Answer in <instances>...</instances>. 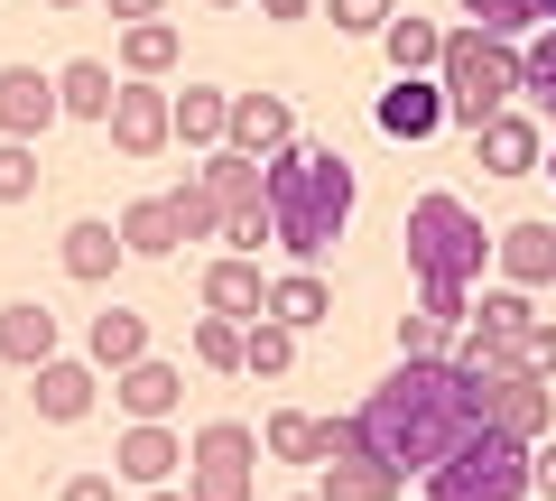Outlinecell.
Listing matches in <instances>:
<instances>
[{"label": "cell", "mask_w": 556, "mask_h": 501, "mask_svg": "<svg viewBox=\"0 0 556 501\" xmlns=\"http://www.w3.org/2000/svg\"><path fill=\"white\" fill-rule=\"evenodd\" d=\"M260 204H269V241L298 270H316L334 251V233L353 223V159L334 140H288L260 167Z\"/></svg>", "instance_id": "7a4b0ae2"}, {"label": "cell", "mask_w": 556, "mask_h": 501, "mask_svg": "<svg viewBox=\"0 0 556 501\" xmlns=\"http://www.w3.org/2000/svg\"><path fill=\"white\" fill-rule=\"evenodd\" d=\"M437 47H445V28L417 20V10H399V20L380 28V57H390L399 75H437Z\"/></svg>", "instance_id": "484cf974"}, {"label": "cell", "mask_w": 556, "mask_h": 501, "mask_svg": "<svg viewBox=\"0 0 556 501\" xmlns=\"http://www.w3.org/2000/svg\"><path fill=\"white\" fill-rule=\"evenodd\" d=\"M519 84H529V102L556 121V28H538V38L519 47Z\"/></svg>", "instance_id": "4dcf8cb0"}, {"label": "cell", "mask_w": 556, "mask_h": 501, "mask_svg": "<svg viewBox=\"0 0 556 501\" xmlns=\"http://www.w3.org/2000/svg\"><path fill=\"white\" fill-rule=\"evenodd\" d=\"M167 214H177V233H186V241H214V233H223V214H214V196H204L195 177H186L177 196H167Z\"/></svg>", "instance_id": "d590c367"}, {"label": "cell", "mask_w": 556, "mask_h": 501, "mask_svg": "<svg viewBox=\"0 0 556 501\" xmlns=\"http://www.w3.org/2000/svg\"><path fill=\"white\" fill-rule=\"evenodd\" d=\"M482 261H492V233L473 223V204L464 196H417L408 204V270H417V316L437 325H464L473 316V279Z\"/></svg>", "instance_id": "3957f363"}, {"label": "cell", "mask_w": 556, "mask_h": 501, "mask_svg": "<svg viewBox=\"0 0 556 501\" xmlns=\"http://www.w3.org/2000/svg\"><path fill=\"white\" fill-rule=\"evenodd\" d=\"M427 501H529V446L501 437V427H482L473 446H455V455L427 474Z\"/></svg>", "instance_id": "5b68a950"}, {"label": "cell", "mask_w": 556, "mask_h": 501, "mask_svg": "<svg viewBox=\"0 0 556 501\" xmlns=\"http://www.w3.org/2000/svg\"><path fill=\"white\" fill-rule=\"evenodd\" d=\"M260 483V437L241 418H214L195 427V446H186V501H251Z\"/></svg>", "instance_id": "8992f818"}, {"label": "cell", "mask_w": 556, "mask_h": 501, "mask_svg": "<svg viewBox=\"0 0 556 501\" xmlns=\"http://www.w3.org/2000/svg\"><path fill=\"white\" fill-rule=\"evenodd\" d=\"M159 10H167V0H112V20H121V28H149Z\"/></svg>", "instance_id": "60d3db41"}, {"label": "cell", "mask_w": 556, "mask_h": 501, "mask_svg": "<svg viewBox=\"0 0 556 501\" xmlns=\"http://www.w3.org/2000/svg\"><path fill=\"white\" fill-rule=\"evenodd\" d=\"M28 409H38L47 427H75V418H93V362H75V353L38 362V372H28Z\"/></svg>", "instance_id": "4fadbf2b"}, {"label": "cell", "mask_w": 556, "mask_h": 501, "mask_svg": "<svg viewBox=\"0 0 556 501\" xmlns=\"http://www.w3.org/2000/svg\"><path fill=\"white\" fill-rule=\"evenodd\" d=\"M139 501H186V483H159V492H139Z\"/></svg>", "instance_id": "7bdbcfd3"}, {"label": "cell", "mask_w": 556, "mask_h": 501, "mask_svg": "<svg viewBox=\"0 0 556 501\" xmlns=\"http://www.w3.org/2000/svg\"><path fill=\"white\" fill-rule=\"evenodd\" d=\"M437 93H445V121L482 130V121L510 112V93H519V47H510V38H482V28H445V47H437Z\"/></svg>", "instance_id": "277c9868"}, {"label": "cell", "mask_w": 556, "mask_h": 501, "mask_svg": "<svg viewBox=\"0 0 556 501\" xmlns=\"http://www.w3.org/2000/svg\"><path fill=\"white\" fill-rule=\"evenodd\" d=\"M482 38H519V28H547V0H464Z\"/></svg>", "instance_id": "f546056e"}, {"label": "cell", "mask_w": 556, "mask_h": 501, "mask_svg": "<svg viewBox=\"0 0 556 501\" xmlns=\"http://www.w3.org/2000/svg\"><path fill=\"white\" fill-rule=\"evenodd\" d=\"M380 130H390V140H427V130H437L445 121V93H437V75H399L390 93H380Z\"/></svg>", "instance_id": "2e32d148"}, {"label": "cell", "mask_w": 556, "mask_h": 501, "mask_svg": "<svg viewBox=\"0 0 556 501\" xmlns=\"http://www.w3.org/2000/svg\"><path fill=\"white\" fill-rule=\"evenodd\" d=\"M195 362L204 372H241V325L232 316H195Z\"/></svg>", "instance_id": "d6a6232c"}, {"label": "cell", "mask_w": 556, "mask_h": 501, "mask_svg": "<svg viewBox=\"0 0 556 501\" xmlns=\"http://www.w3.org/2000/svg\"><path fill=\"white\" fill-rule=\"evenodd\" d=\"M538 167H556V159H538Z\"/></svg>", "instance_id": "c3c4849f"}, {"label": "cell", "mask_w": 556, "mask_h": 501, "mask_svg": "<svg viewBox=\"0 0 556 501\" xmlns=\"http://www.w3.org/2000/svg\"><path fill=\"white\" fill-rule=\"evenodd\" d=\"M102 130H112L121 159H159V149L177 140V130H167V84H130V75H121L112 121H102Z\"/></svg>", "instance_id": "9c48e42d"}, {"label": "cell", "mask_w": 556, "mask_h": 501, "mask_svg": "<svg viewBox=\"0 0 556 501\" xmlns=\"http://www.w3.org/2000/svg\"><path fill=\"white\" fill-rule=\"evenodd\" d=\"M260 316H269V325H288V335H306V325H325V316H334V288H325L316 270H288V279L269 288V306H260Z\"/></svg>", "instance_id": "7402d4cb"}, {"label": "cell", "mask_w": 556, "mask_h": 501, "mask_svg": "<svg viewBox=\"0 0 556 501\" xmlns=\"http://www.w3.org/2000/svg\"><path fill=\"white\" fill-rule=\"evenodd\" d=\"M260 306H269V279H260V261H232V251H223V261L204 270V316H232V325H251Z\"/></svg>", "instance_id": "ac0fdd59"}, {"label": "cell", "mask_w": 556, "mask_h": 501, "mask_svg": "<svg viewBox=\"0 0 556 501\" xmlns=\"http://www.w3.org/2000/svg\"><path fill=\"white\" fill-rule=\"evenodd\" d=\"M316 501H399V474L380 455H362L353 418H325V492Z\"/></svg>", "instance_id": "52a82bcc"}, {"label": "cell", "mask_w": 556, "mask_h": 501, "mask_svg": "<svg viewBox=\"0 0 556 501\" xmlns=\"http://www.w3.org/2000/svg\"><path fill=\"white\" fill-rule=\"evenodd\" d=\"M47 10H84V0H47Z\"/></svg>", "instance_id": "ee69618b"}, {"label": "cell", "mask_w": 556, "mask_h": 501, "mask_svg": "<svg viewBox=\"0 0 556 501\" xmlns=\"http://www.w3.org/2000/svg\"><path fill=\"white\" fill-rule=\"evenodd\" d=\"M177 65H186V47H177V28H167V20L121 28V75H130V84H159V75H177Z\"/></svg>", "instance_id": "cb8c5ba5"}, {"label": "cell", "mask_w": 556, "mask_h": 501, "mask_svg": "<svg viewBox=\"0 0 556 501\" xmlns=\"http://www.w3.org/2000/svg\"><path fill=\"white\" fill-rule=\"evenodd\" d=\"M56 501H121V483H112V474H75Z\"/></svg>", "instance_id": "f35d334b"}, {"label": "cell", "mask_w": 556, "mask_h": 501, "mask_svg": "<svg viewBox=\"0 0 556 501\" xmlns=\"http://www.w3.org/2000/svg\"><path fill=\"white\" fill-rule=\"evenodd\" d=\"M445 362H455L464 381H510V372H519V343H501V335H482V325H473V335H464Z\"/></svg>", "instance_id": "f1b7e54d"}, {"label": "cell", "mask_w": 556, "mask_h": 501, "mask_svg": "<svg viewBox=\"0 0 556 501\" xmlns=\"http://www.w3.org/2000/svg\"><path fill=\"white\" fill-rule=\"evenodd\" d=\"M519 372H538V381L556 372V316H529V325H519Z\"/></svg>", "instance_id": "8d00e7d4"}, {"label": "cell", "mask_w": 556, "mask_h": 501, "mask_svg": "<svg viewBox=\"0 0 556 501\" xmlns=\"http://www.w3.org/2000/svg\"><path fill=\"white\" fill-rule=\"evenodd\" d=\"M47 121H56V75L38 65H0V140H47Z\"/></svg>", "instance_id": "7c38bea8"}, {"label": "cell", "mask_w": 556, "mask_h": 501, "mask_svg": "<svg viewBox=\"0 0 556 501\" xmlns=\"http://www.w3.org/2000/svg\"><path fill=\"white\" fill-rule=\"evenodd\" d=\"M214 10H241V0H214Z\"/></svg>", "instance_id": "f6af8a7d"}, {"label": "cell", "mask_w": 556, "mask_h": 501, "mask_svg": "<svg viewBox=\"0 0 556 501\" xmlns=\"http://www.w3.org/2000/svg\"><path fill=\"white\" fill-rule=\"evenodd\" d=\"M390 20H399V0H334V28H353V38H380Z\"/></svg>", "instance_id": "74e56055"}, {"label": "cell", "mask_w": 556, "mask_h": 501, "mask_svg": "<svg viewBox=\"0 0 556 501\" xmlns=\"http://www.w3.org/2000/svg\"><path fill=\"white\" fill-rule=\"evenodd\" d=\"M306 10H316V0H260V20H278V28H288V20H306Z\"/></svg>", "instance_id": "b9f144b4"}, {"label": "cell", "mask_w": 556, "mask_h": 501, "mask_svg": "<svg viewBox=\"0 0 556 501\" xmlns=\"http://www.w3.org/2000/svg\"><path fill=\"white\" fill-rule=\"evenodd\" d=\"M445 353H455V325H437V316L408 306V316H399V362H445Z\"/></svg>", "instance_id": "1f68e13d"}, {"label": "cell", "mask_w": 556, "mask_h": 501, "mask_svg": "<svg viewBox=\"0 0 556 501\" xmlns=\"http://www.w3.org/2000/svg\"><path fill=\"white\" fill-rule=\"evenodd\" d=\"M529 492L556 501V446H529Z\"/></svg>", "instance_id": "ab89813d"}, {"label": "cell", "mask_w": 556, "mask_h": 501, "mask_svg": "<svg viewBox=\"0 0 556 501\" xmlns=\"http://www.w3.org/2000/svg\"><path fill=\"white\" fill-rule=\"evenodd\" d=\"M353 437H362V455H380L399 483L437 474L455 446L482 437V390L464 381L455 362H399L390 381L353 409Z\"/></svg>", "instance_id": "6da1fadb"}, {"label": "cell", "mask_w": 556, "mask_h": 501, "mask_svg": "<svg viewBox=\"0 0 556 501\" xmlns=\"http://www.w3.org/2000/svg\"><path fill=\"white\" fill-rule=\"evenodd\" d=\"M223 121H232V93H223V84H186V93H167V130H177L186 149H204V159L223 149Z\"/></svg>", "instance_id": "e0dca14e"}, {"label": "cell", "mask_w": 556, "mask_h": 501, "mask_svg": "<svg viewBox=\"0 0 556 501\" xmlns=\"http://www.w3.org/2000/svg\"><path fill=\"white\" fill-rule=\"evenodd\" d=\"M298 501H316V492H298Z\"/></svg>", "instance_id": "7dc6e473"}, {"label": "cell", "mask_w": 556, "mask_h": 501, "mask_svg": "<svg viewBox=\"0 0 556 501\" xmlns=\"http://www.w3.org/2000/svg\"><path fill=\"white\" fill-rule=\"evenodd\" d=\"M288 362H298V335H288V325H269V316L241 325V372H251V381H278Z\"/></svg>", "instance_id": "4316f807"}, {"label": "cell", "mask_w": 556, "mask_h": 501, "mask_svg": "<svg viewBox=\"0 0 556 501\" xmlns=\"http://www.w3.org/2000/svg\"><path fill=\"white\" fill-rule=\"evenodd\" d=\"M473 390H482V427H501V437H519V446H547V427H556V390L538 381V372L473 381Z\"/></svg>", "instance_id": "ba28073f"}, {"label": "cell", "mask_w": 556, "mask_h": 501, "mask_svg": "<svg viewBox=\"0 0 556 501\" xmlns=\"http://www.w3.org/2000/svg\"><path fill=\"white\" fill-rule=\"evenodd\" d=\"M260 446L288 464H325V418H306V409H278L269 427H260Z\"/></svg>", "instance_id": "83f0119b"}, {"label": "cell", "mask_w": 556, "mask_h": 501, "mask_svg": "<svg viewBox=\"0 0 556 501\" xmlns=\"http://www.w3.org/2000/svg\"><path fill=\"white\" fill-rule=\"evenodd\" d=\"M56 261H65V279L102 288V279H112L121 261H130V251H121V233H112L102 214H84V223H65V251H56Z\"/></svg>", "instance_id": "ffe728a7"}, {"label": "cell", "mask_w": 556, "mask_h": 501, "mask_svg": "<svg viewBox=\"0 0 556 501\" xmlns=\"http://www.w3.org/2000/svg\"><path fill=\"white\" fill-rule=\"evenodd\" d=\"M0 362H20V372L56 362V306H38V298L0 306Z\"/></svg>", "instance_id": "d6986e66"}, {"label": "cell", "mask_w": 556, "mask_h": 501, "mask_svg": "<svg viewBox=\"0 0 556 501\" xmlns=\"http://www.w3.org/2000/svg\"><path fill=\"white\" fill-rule=\"evenodd\" d=\"M38 177H47L38 149H28V140H0V204H28V196H38Z\"/></svg>", "instance_id": "836d02e7"}, {"label": "cell", "mask_w": 556, "mask_h": 501, "mask_svg": "<svg viewBox=\"0 0 556 501\" xmlns=\"http://www.w3.org/2000/svg\"><path fill=\"white\" fill-rule=\"evenodd\" d=\"M112 233H121V251H139V261H167V251H177V214H167V196H139L130 204V214H121L112 223Z\"/></svg>", "instance_id": "d4e9b609"}, {"label": "cell", "mask_w": 556, "mask_h": 501, "mask_svg": "<svg viewBox=\"0 0 556 501\" xmlns=\"http://www.w3.org/2000/svg\"><path fill=\"white\" fill-rule=\"evenodd\" d=\"M112 400L130 409V427H159V418H177V400H186V372L177 362H130V372H112Z\"/></svg>", "instance_id": "5bb4252c"}, {"label": "cell", "mask_w": 556, "mask_h": 501, "mask_svg": "<svg viewBox=\"0 0 556 501\" xmlns=\"http://www.w3.org/2000/svg\"><path fill=\"white\" fill-rule=\"evenodd\" d=\"M538 316V298L529 288H492V298H482V335H501V343H519V325Z\"/></svg>", "instance_id": "e575fe53"}, {"label": "cell", "mask_w": 556, "mask_h": 501, "mask_svg": "<svg viewBox=\"0 0 556 501\" xmlns=\"http://www.w3.org/2000/svg\"><path fill=\"white\" fill-rule=\"evenodd\" d=\"M288 140H298V121H288V102H278V93H232V121H223V149H232V159L269 167Z\"/></svg>", "instance_id": "30bf717a"}, {"label": "cell", "mask_w": 556, "mask_h": 501, "mask_svg": "<svg viewBox=\"0 0 556 501\" xmlns=\"http://www.w3.org/2000/svg\"><path fill=\"white\" fill-rule=\"evenodd\" d=\"M547 28H556V0H547Z\"/></svg>", "instance_id": "bcb514c9"}, {"label": "cell", "mask_w": 556, "mask_h": 501, "mask_svg": "<svg viewBox=\"0 0 556 501\" xmlns=\"http://www.w3.org/2000/svg\"><path fill=\"white\" fill-rule=\"evenodd\" d=\"M112 93H121V75H112L102 57L56 65V112H75V121H112Z\"/></svg>", "instance_id": "44dd1931"}, {"label": "cell", "mask_w": 556, "mask_h": 501, "mask_svg": "<svg viewBox=\"0 0 556 501\" xmlns=\"http://www.w3.org/2000/svg\"><path fill=\"white\" fill-rule=\"evenodd\" d=\"M112 474L121 483H139V492H159V483H177L186 474V437L177 427H121V446H112Z\"/></svg>", "instance_id": "8fae6325"}, {"label": "cell", "mask_w": 556, "mask_h": 501, "mask_svg": "<svg viewBox=\"0 0 556 501\" xmlns=\"http://www.w3.org/2000/svg\"><path fill=\"white\" fill-rule=\"evenodd\" d=\"M130 362H149V316L139 306H102L93 316V372H130Z\"/></svg>", "instance_id": "603a6c76"}, {"label": "cell", "mask_w": 556, "mask_h": 501, "mask_svg": "<svg viewBox=\"0 0 556 501\" xmlns=\"http://www.w3.org/2000/svg\"><path fill=\"white\" fill-rule=\"evenodd\" d=\"M473 159L492 167V177H529L538 159H547V140H538V121H519V112H492L473 130Z\"/></svg>", "instance_id": "9a60e30c"}]
</instances>
